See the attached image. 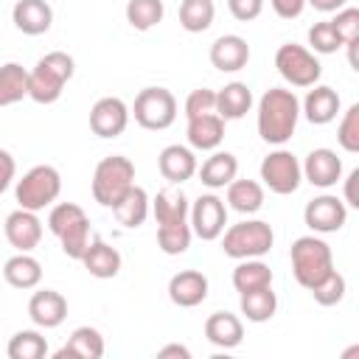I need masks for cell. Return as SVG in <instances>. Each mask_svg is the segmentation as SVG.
<instances>
[{
    "mask_svg": "<svg viewBox=\"0 0 359 359\" xmlns=\"http://www.w3.org/2000/svg\"><path fill=\"white\" fill-rule=\"evenodd\" d=\"M356 182H359V168H353L345 177V191H342V202L348 208H359V196H356Z\"/></svg>",
    "mask_w": 359,
    "mask_h": 359,
    "instance_id": "cell-47",
    "label": "cell"
},
{
    "mask_svg": "<svg viewBox=\"0 0 359 359\" xmlns=\"http://www.w3.org/2000/svg\"><path fill=\"white\" fill-rule=\"evenodd\" d=\"M227 8H230V14H233L238 22H250V20L261 17L264 0H227Z\"/></svg>",
    "mask_w": 359,
    "mask_h": 359,
    "instance_id": "cell-44",
    "label": "cell"
},
{
    "mask_svg": "<svg viewBox=\"0 0 359 359\" xmlns=\"http://www.w3.org/2000/svg\"><path fill=\"white\" fill-rule=\"evenodd\" d=\"M157 356H160V359H168V356H177V359H191V351H188L185 345H165V348H160V351H157Z\"/></svg>",
    "mask_w": 359,
    "mask_h": 359,
    "instance_id": "cell-49",
    "label": "cell"
},
{
    "mask_svg": "<svg viewBox=\"0 0 359 359\" xmlns=\"http://www.w3.org/2000/svg\"><path fill=\"white\" fill-rule=\"evenodd\" d=\"M233 286H236L238 294L241 292L272 286V269H269V264H264L261 258H244V261H238V266L233 269Z\"/></svg>",
    "mask_w": 359,
    "mask_h": 359,
    "instance_id": "cell-34",
    "label": "cell"
},
{
    "mask_svg": "<svg viewBox=\"0 0 359 359\" xmlns=\"http://www.w3.org/2000/svg\"><path fill=\"white\" fill-rule=\"evenodd\" d=\"M205 339L222 351H230V348H238L241 339H244V323L238 314L233 311H213L208 320H205Z\"/></svg>",
    "mask_w": 359,
    "mask_h": 359,
    "instance_id": "cell-22",
    "label": "cell"
},
{
    "mask_svg": "<svg viewBox=\"0 0 359 359\" xmlns=\"http://www.w3.org/2000/svg\"><path fill=\"white\" fill-rule=\"evenodd\" d=\"M6 353H8V359H42L48 353V339L39 331L25 328L8 339Z\"/></svg>",
    "mask_w": 359,
    "mask_h": 359,
    "instance_id": "cell-37",
    "label": "cell"
},
{
    "mask_svg": "<svg viewBox=\"0 0 359 359\" xmlns=\"http://www.w3.org/2000/svg\"><path fill=\"white\" fill-rule=\"evenodd\" d=\"M126 126H129V107L121 98L104 95V98H98L93 104V109H90V129H93V135L109 140V137L123 135Z\"/></svg>",
    "mask_w": 359,
    "mask_h": 359,
    "instance_id": "cell-13",
    "label": "cell"
},
{
    "mask_svg": "<svg viewBox=\"0 0 359 359\" xmlns=\"http://www.w3.org/2000/svg\"><path fill=\"white\" fill-rule=\"evenodd\" d=\"M157 168H160L163 180H168L171 185H182V182H188V180L196 174L199 163H196L194 149L180 146V143H171V146H165V149L160 151Z\"/></svg>",
    "mask_w": 359,
    "mask_h": 359,
    "instance_id": "cell-19",
    "label": "cell"
},
{
    "mask_svg": "<svg viewBox=\"0 0 359 359\" xmlns=\"http://www.w3.org/2000/svg\"><path fill=\"white\" fill-rule=\"evenodd\" d=\"M11 22L25 36H39L53 22V8L48 0H17L11 8Z\"/></svg>",
    "mask_w": 359,
    "mask_h": 359,
    "instance_id": "cell-21",
    "label": "cell"
},
{
    "mask_svg": "<svg viewBox=\"0 0 359 359\" xmlns=\"http://www.w3.org/2000/svg\"><path fill=\"white\" fill-rule=\"evenodd\" d=\"M250 62V45L244 36L238 34H222L213 45H210V65L222 73H236L244 70Z\"/></svg>",
    "mask_w": 359,
    "mask_h": 359,
    "instance_id": "cell-20",
    "label": "cell"
},
{
    "mask_svg": "<svg viewBox=\"0 0 359 359\" xmlns=\"http://www.w3.org/2000/svg\"><path fill=\"white\" fill-rule=\"evenodd\" d=\"M132 115H135L137 126H143L149 132H163L177 121V98L165 87H143L135 95Z\"/></svg>",
    "mask_w": 359,
    "mask_h": 359,
    "instance_id": "cell-8",
    "label": "cell"
},
{
    "mask_svg": "<svg viewBox=\"0 0 359 359\" xmlns=\"http://www.w3.org/2000/svg\"><path fill=\"white\" fill-rule=\"evenodd\" d=\"M331 25H334V31L339 34L342 45L359 39V8H339L337 17L331 20Z\"/></svg>",
    "mask_w": 359,
    "mask_h": 359,
    "instance_id": "cell-43",
    "label": "cell"
},
{
    "mask_svg": "<svg viewBox=\"0 0 359 359\" xmlns=\"http://www.w3.org/2000/svg\"><path fill=\"white\" fill-rule=\"evenodd\" d=\"M227 205L244 216L258 213L264 205V185L255 180H233L227 185Z\"/></svg>",
    "mask_w": 359,
    "mask_h": 359,
    "instance_id": "cell-32",
    "label": "cell"
},
{
    "mask_svg": "<svg viewBox=\"0 0 359 359\" xmlns=\"http://www.w3.org/2000/svg\"><path fill=\"white\" fill-rule=\"evenodd\" d=\"M238 306H241V314H244L250 323H266V320H272L275 311H278V294L272 292V286L252 289V292H241V294H238Z\"/></svg>",
    "mask_w": 359,
    "mask_h": 359,
    "instance_id": "cell-31",
    "label": "cell"
},
{
    "mask_svg": "<svg viewBox=\"0 0 359 359\" xmlns=\"http://www.w3.org/2000/svg\"><path fill=\"white\" fill-rule=\"evenodd\" d=\"M185 135H188L191 149H196V151H213L224 140V121L216 112L188 118V132Z\"/></svg>",
    "mask_w": 359,
    "mask_h": 359,
    "instance_id": "cell-24",
    "label": "cell"
},
{
    "mask_svg": "<svg viewBox=\"0 0 359 359\" xmlns=\"http://www.w3.org/2000/svg\"><path fill=\"white\" fill-rule=\"evenodd\" d=\"M188 196L182 191H174V188H165V191H157V196L151 199V210H154V219H157V227L163 224H180V222H188Z\"/></svg>",
    "mask_w": 359,
    "mask_h": 359,
    "instance_id": "cell-30",
    "label": "cell"
},
{
    "mask_svg": "<svg viewBox=\"0 0 359 359\" xmlns=\"http://www.w3.org/2000/svg\"><path fill=\"white\" fill-rule=\"evenodd\" d=\"M165 17L163 0H129L126 3V22L135 31H151Z\"/></svg>",
    "mask_w": 359,
    "mask_h": 359,
    "instance_id": "cell-36",
    "label": "cell"
},
{
    "mask_svg": "<svg viewBox=\"0 0 359 359\" xmlns=\"http://www.w3.org/2000/svg\"><path fill=\"white\" fill-rule=\"evenodd\" d=\"M208 112H216V90H208V87L191 90L185 98V118H196Z\"/></svg>",
    "mask_w": 359,
    "mask_h": 359,
    "instance_id": "cell-42",
    "label": "cell"
},
{
    "mask_svg": "<svg viewBox=\"0 0 359 359\" xmlns=\"http://www.w3.org/2000/svg\"><path fill=\"white\" fill-rule=\"evenodd\" d=\"M275 67H278L280 79L292 87H314L323 76L320 59L297 42H286L275 50Z\"/></svg>",
    "mask_w": 359,
    "mask_h": 359,
    "instance_id": "cell-9",
    "label": "cell"
},
{
    "mask_svg": "<svg viewBox=\"0 0 359 359\" xmlns=\"http://www.w3.org/2000/svg\"><path fill=\"white\" fill-rule=\"evenodd\" d=\"M76 62L65 50L45 53L31 70H28V98L36 104H53L65 93V84L73 79Z\"/></svg>",
    "mask_w": 359,
    "mask_h": 359,
    "instance_id": "cell-2",
    "label": "cell"
},
{
    "mask_svg": "<svg viewBox=\"0 0 359 359\" xmlns=\"http://www.w3.org/2000/svg\"><path fill=\"white\" fill-rule=\"evenodd\" d=\"M56 359L65 356H76V359H101L104 356V337L98 328L93 325H79L73 328V334L67 337V342L53 353Z\"/></svg>",
    "mask_w": 359,
    "mask_h": 359,
    "instance_id": "cell-26",
    "label": "cell"
},
{
    "mask_svg": "<svg viewBox=\"0 0 359 359\" xmlns=\"http://www.w3.org/2000/svg\"><path fill=\"white\" fill-rule=\"evenodd\" d=\"M81 264H84V269L93 275V278H98V280H109V278H115L118 272H121V252L112 247V244H107L104 238H93L90 241V247L84 250V255H81Z\"/></svg>",
    "mask_w": 359,
    "mask_h": 359,
    "instance_id": "cell-23",
    "label": "cell"
},
{
    "mask_svg": "<svg viewBox=\"0 0 359 359\" xmlns=\"http://www.w3.org/2000/svg\"><path fill=\"white\" fill-rule=\"evenodd\" d=\"M337 140H339V146L348 154H356L359 151V104H351L342 112L339 126H337Z\"/></svg>",
    "mask_w": 359,
    "mask_h": 359,
    "instance_id": "cell-39",
    "label": "cell"
},
{
    "mask_svg": "<svg viewBox=\"0 0 359 359\" xmlns=\"http://www.w3.org/2000/svg\"><path fill=\"white\" fill-rule=\"evenodd\" d=\"M311 8H317V11H323V14H331V11H339V8H345V3L348 0H306Z\"/></svg>",
    "mask_w": 359,
    "mask_h": 359,
    "instance_id": "cell-48",
    "label": "cell"
},
{
    "mask_svg": "<svg viewBox=\"0 0 359 359\" xmlns=\"http://www.w3.org/2000/svg\"><path fill=\"white\" fill-rule=\"evenodd\" d=\"M62 194V174L53 168V165H34L22 174V180H17V188H14V196H17V205L25 208V210H45L48 205H53Z\"/></svg>",
    "mask_w": 359,
    "mask_h": 359,
    "instance_id": "cell-7",
    "label": "cell"
},
{
    "mask_svg": "<svg viewBox=\"0 0 359 359\" xmlns=\"http://www.w3.org/2000/svg\"><path fill=\"white\" fill-rule=\"evenodd\" d=\"M311 292V297L320 303V306H337V303H342V297H345V292H348V283H345V278L334 269L325 280H320L314 289H309Z\"/></svg>",
    "mask_w": 359,
    "mask_h": 359,
    "instance_id": "cell-41",
    "label": "cell"
},
{
    "mask_svg": "<svg viewBox=\"0 0 359 359\" xmlns=\"http://www.w3.org/2000/svg\"><path fill=\"white\" fill-rule=\"evenodd\" d=\"M309 45H311V53H337L342 48V39L334 31L331 20H323L309 28Z\"/></svg>",
    "mask_w": 359,
    "mask_h": 359,
    "instance_id": "cell-40",
    "label": "cell"
},
{
    "mask_svg": "<svg viewBox=\"0 0 359 359\" xmlns=\"http://www.w3.org/2000/svg\"><path fill=\"white\" fill-rule=\"evenodd\" d=\"M269 6H272V11H275L280 20H294V17L303 14L306 0H269Z\"/></svg>",
    "mask_w": 359,
    "mask_h": 359,
    "instance_id": "cell-45",
    "label": "cell"
},
{
    "mask_svg": "<svg viewBox=\"0 0 359 359\" xmlns=\"http://www.w3.org/2000/svg\"><path fill=\"white\" fill-rule=\"evenodd\" d=\"M261 180L264 185L278 194V196H289L300 188L303 182V168L300 160L289 151V149H275L261 160Z\"/></svg>",
    "mask_w": 359,
    "mask_h": 359,
    "instance_id": "cell-10",
    "label": "cell"
},
{
    "mask_svg": "<svg viewBox=\"0 0 359 359\" xmlns=\"http://www.w3.org/2000/svg\"><path fill=\"white\" fill-rule=\"evenodd\" d=\"M303 222L311 233H337L348 222V205L334 194H320L306 205Z\"/></svg>",
    "mask_w": 359,
    "mask_h": 359,
    "instance_id": "cell-12",
    "label": "cell"
},
{
    "mask_svg": "<svg viewBox=\"0 0 359 359\" xmlns=\"http://www.w3.org/2000/svg\"><path fill=\"white\" fill-rule=\"evenodd\" d=\"M300 168H303V180L311 182L314 188H331L342 180V160L337 157L334 149H325V146L311 149L300 163Z\"/></svg>",
    "mask_w": 359,
    "mask_h": 359,
    "instance_id": "cell-14",
    "label": "cell"
},
{
    "mask_svg": "<svg viewBox=\"0 0 359 359\" xmlns=\"http://www.w3.org/2000/svg\"><path fill=\"white\" fill-rule=\"evenodd\" d=\"M289 258H292V275L303 289H314L320 280H325L334 272V252L314 233L294 238Z\"/></svg>",
    "mask_w": 359,
    "mask_h": 359,
    "instance_id": "cell-4",
    "label": "cell"
},
{
    "mask_svg": "<svg viewBox=\"0 0 359 359\" xmlns=\"http://www.w3.org/2000/svg\"><path fill=\"white\" fill-rule=\"evenodd\" d=\"M28 317L36 328H59L67 317V300L56 289H39L28 300Z\"/></svg>",
    "mask_w": 359,
    "mask_h": 359,
    "instance_id": "cell-17",
    "label": "cell"
},
{
    "mask_svg": "<svg viewBox=\"0 0 359 359\" xmlns=\"http://www.w3.org/2000/svg\"><path fill=\"white\" fill-rule=\"evenodd\" d=\"M275 244V233L264 219H244L222 233V250L227 258H264Z\"/></svg>",
    "mask_w": 359,
    "mask_h": 359,
    "instance_id": "cell-5",
    "label": "cell"
},
{
    "mask_svg": "<svg viewBox=\"0 0 359 359\" xmlns=\"http://www.w3.org/2000/svg\"><path fill=\"white\" fill-rule=\"evenodd\" d=\"M208 289H210V283L199 269H180L168 280V297L180 309H194V306L205 303Z\"/></svg>",
    "mask_w": 359,
    "mask_h": 359,
    "instance_id": "cell-16",
    "label": "cell"
},
{
    "mask_svg": "<svg viewBox=\"0 0 359 359\" xmlns=\"http://www.w3.org/2000/svg\"><path fill=\"white\" fill-rule=\"evenodd\" d=\"M14 174H17V163H14L11 151L0 149V194L14 182Z\"/></svg>",
    "mask_w": 359,
    "mask_h": 359,
    "instance_id": "cell-46",
    "label": "cell"
},
{
    "mask_svg": "<svg viewBox=\"0 0 359 359\" xmlns=\"http://www.w3.org/2000/svg\"><path fill=\"white\" fill-rule=\"evenodd\" d=\"M196 174H199V180H202L205 188L219 191V188H227V185L236 180V174H238V160H236V154H230V151L213 149V154L196 168Z\"/></svg>",
    "mask_w": 359,
    "mask_h": 359,
    "instance_id": "cell-25",
    "label": "cell"
},
{
    "mask_svg": "<svg viewBox=\"0 0 359 359\" xmlns=\"http://www.w3.org/2000/svg\"><path fill=\"white\" fill-rule=\"evenodd\" d=\"M216 6L213 0H182L180 3V25L188 34H202L213 25Z\"/></svg>",
    "mask_w": 359,
    "mask_h": 359,
    "instance_id": "cell-35",
    "label": "cell"
},
{
    "mask_svg": "<svg viewBox=\"0 0 359 359\" xmlns=\"http://www.w3.org/2000/svg\"><path fill=\"white\" fill-rule=\"evenodd\" d=\"M3 278L14 289H36L42 280V264L31 252H17L3 264Z\"/></svg>",
    "mask_w": 359,
    "mask_h": 359,
    "instance_id": "cell-28",
    "label": "cell"
},
{
    "mask_svg": "<svg viewBox=\"0 0 359 359\" xmlns=\"http://www.w3.org/2000/svg\"><path fill=\"white\" fill-rule=\"evenodd\" d=\"M252 109V90L244 81H230L216 93V115L222 121H238Z\"/></svg>",
    "mask_w": 359,
    "mask_h": 359,
    "instance_id": "cell-27",
    "label": "cell"
},
{
    "mask_svg": "<svg viewBox=\"0 0 359 359\" xmlns=\"http://www.w3.org/2000/svg\"><path fill=\"white\" fill-rule=\"evenodd\" d=\"M149 205H151V199H149L146 188L132 185V188L123 194V199L112 208V213H115L118 224L135 230V227H140V224L146 222V216H149Z\"/></svg>",
    "mask_w": 359,
    "mask_h": 359,
    "instance_id": "cell-29",
    "label": "cell"
},
{
    "mask_svg": "<svg viewBox=\"0 0 359 359\" xmlns=\"http://www.w3.org/2000/svg\"><path fill=\"white\" fill-rule=\"evenodd\" d=\"M3 233L8 238V244L17 250V252H31L39 241H42V222L34 210H25V208H17L6 216V224H3Z\"/></svg>",
    "mask_w": 359,
    "mask_h": 359,
    "instance_id": "cell-15",
    "label": "cell"
},
{
    "mask_svg": "<svg viewBox=\"0 0 359 359\" xmlns=\"http://www.w3.org/2000/svg\"><path fill=\"white\" fill-rule=\"evenodd\" d=\"M191 238H194V230H191L188 222L157 227V247H160L165 255H182V252L191 247Z\"/></svg>",
    "mask_w": 359,
    "mask_h": 359,
    "instance_id": "cell-38",
    "label": "cell"
},
{
    "mask_svg": "<svg viewBox=\"0 0 359 359\" xmlns=\"http://www.w3.org/2000/svg\"><path fill=\"white\" fill-rule=\"evenodd\" d=\"M28 98V70L17 62L0 65V107H11Z\"/></svg>",
    "mask_w": 359,
    "mask_h": 359,
    "instance_id": "cell-33",
    "label": "cell"
},
{
    "mask_svg": "<svg viewBox=\"0 0 359 359\" xmlns=\"http://www.w3.org/2000/svg\"><path fill=\"white\" fill-rule=\"evenodd\" d=\"M300 121V98L294 90L269 87L258 101V135L272 146H283L292 140Z\"/></svg>",
    "mask_w": 359,
    "mask_h": 359,
    "instance_id": "cell-1",
    "label": "cell"
},
{
    "mask_svg": "<svg viewBox=\"0 0 359 359\" xmlns=\"http://www.w3.org/2000/svg\"><path fill=\"white\" fill-rule=\"evenodd\" d=\"M339 107H342V101H339V93H337L334 87H328V84H314V87L306 93V98H303V104H300V112L306 115L309 123L325 126V123L337 121Z\"/></svg>",
    "mask_w": 359,
    "mask_h": 359,
    "instance_id": "cell-18",
    "label": "cell"
},
{
    "mask_svg": "<svg viewBox=\"0 0 359 359\" xmlns=\"http://www.w3.org/2000/svg\"><path fill=\"white\" fill-rule=\"evenodd\" d=\"M135 185V163L123 154L104 157L93 171V199L101 208H115Z\"/></svg>",
    "mask_w": 359,
    "mask_h": 359,
    "instance_id": "cell-6",
    "label": "cell"
},
{
    "mask_svg": "<svg viewBox=\"0 0 359 359\" xmlns=\"http://www.w3.org/2000/svg\"><path fill=\"white\" fill-rule=\"evenodd\" d=\"M188 224L202 241H216L227 224V205L216 194H199L188 208Z\"/></svg>",
    "mask_w": 359,
    "mask_h": 359,
    "instance_id": "cell-11",
    "label": "cell"
},
{
    "mask_svg": "<svg viewBox=\"0 0 359 359\" xmlns=\"http://www.w3.org/2000/svg\"><path fill=\"white\" fill-rule=\"evenodd\" d=\"M48 227L59 238L62 252L67 258H73V261H81L84 250L93 241L90 219H87L84 208L76 205V202H59V205H53L50 213H48Z\"/></svg>",
    "mask_w": 359,
    "mask_h": 359,
    "instance_id": "cell-3",
    "label": "cell"
}]
</instances>
